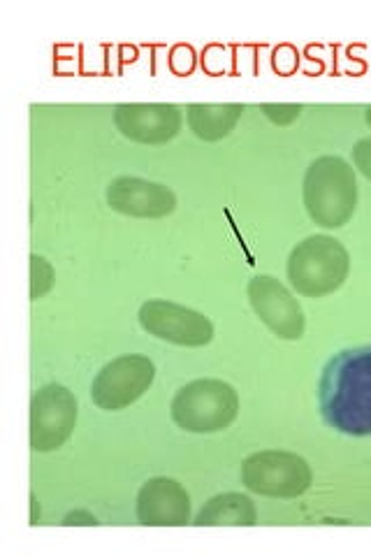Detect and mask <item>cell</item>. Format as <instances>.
I'll return each mask as SVG.
<instances>
[{
  "instance_id": "obj_14",
  "label": "cell",
  "mask_w": 371,
  "mask_h": 557,
  "mask_svg": "<svg viewBox=\"0 0 371 557\" xmlns=\"http://www.w3.org/2000/svg\"><path fill=\"white\" fill-rule=\"evenodd\" d=\"M258 522V511L251 497L239 493H225L205 504V509L193 520L198 528H251Z\"/></svg>"
},
{
  "instance_id": "obj_11",
  "label": "cell",
  "mask_w": 371,
  "mask_h": 557,
  "mask_svg": "<svg viewBox=\"0 0 371 557\" xmlns=\"http://www.w3.org/2000/svg\"><path fill=\"white\" fill-rule=\"evenodd\" d=\"M137 520L147 528H182L190 522V497L182 483L151 479L137 493Z\"/></svg>"
},
{
  "instance_id": "obj_18",
  "label": "cell",
  "mask_w": 371,
  "mask_h": 557,
  "mask_svg": "<svg viewBox=\"0 0 371 557\" xmlns=\"http://www.w3.org/2000/svg\"><path fill=\"white\" fill-rule=\"evenodd\" d=\"M63 525H98V520L86 511H73V513L65 516Z\"/></svg>"
},
{
  "instance_id": "obj_7",
  "label": "cell",
  "mask_w": 371,
  "mask_h": 557,
  "mask_svg": "<svg viewBox=\"0 0 371 557\" xmlns=\"http://www.w3.org/2000/svg\"><path fill=\"white\" fill-rule=\"evenodd\" d=\"M77 425V397L63 386L40 388L30 397V448L49 453L61 448Z\"/></svg>"
},
{
  "instance_id": "obj_10",
  "label": "cell",
  "mask_w": 371,
  "mask_h": 557,
  "mask_svg": "<svg viewBox=\"0 0 371 557\" xmlns=\"http://www.w3.org/2000/svg\"><path fill=\"white\" fill-rule=\"evenodd\" d=\"M182 110L168 102H126L114 108V124L123 137L139 145H165L182 131Z\"/></svg>"
},
{
  "instance_id": "obj_5",
  "label": "cell",
  "mask_w": 371,
  "mask_h": 557,
  "mask_svg": "<svg viewBox=\"0 0 371 557\" xmlns=\"http://www.w3.org/2000/svg\"><path fill=\"white\" fill-rule=\"evenodd\" d=\"M311 467L288 450H260L242 465V483L262 497L293 499L311 485Z\"/></svg>"
},
{
  "instance_id": "obj_2",
  "label": "cell",
  "mask_w": 371,
  "mask_h": 557,
  "mask_svg": "<svg viewBox=\"0 0 371 557\" xmlns=\"http://www.w3.org/2000/svg\"><path fill=\"white\" fill-rule=\"evenodd\" d=\"M302 196L316 225L327 231L344 228L358 207L356 170L342 156H321L305 174Z\"/></svg>"
},
{
  "instance_id": "obj_20",
  "label": "cell",
  "mask_w": 371,
  "mask_h": 557,
  "mask_svg": "<svg viewBox=\"0 0 371 557\" xmlns=\"http://www.w3.org/2000/svg\"><path fill=\"white\" fill-rule=\"evenodd\" d=\"M364 119H367V124H369V128H371V104L364 110Z\"/></svg>"
},
{
  "instance_id": "obj_9",
  "label": "cell",
  "mask_w": 371,
  "mask_h": 557,
  "mask_svg": "<svg viewBox=\"0 0 371 557\" xmlns=\"http://www.w3.org/2000/svg\"><path fill=\"white\" fill-rule=\"evenodd\" d=\"M246 295L256 311V317L268 325L279 339L297 342L305 335V311L295 295L270 274L253 276Z\"/></svg>"
},
{
  "instance_id": "obj_15",
  "label": "cell",
  "mask_w": 371,
  "mask_h": 557,
  "mask_svg": "<svg viewBox=\"0 0 371 557\" xmlns=\"http://www.w3.org/2000/svg\"><path fill=\"white\" fill-rule=\"evenodd\" d=\"M54 286V268L42 256H30V300H38Z\"/></svg>"
},
{
  "instance_id": "obj_8",
  "label": "cell",
  "mask_w": 371,
  "mask_h": 557,
  "mask_svg": "<svg viewBox=\"0 0 371 557\" xmlns=\"http://www.w3.org/2000/svg\"><path fill=\"white\" fill-rule=\"evenodd\" d=\"M139 325L156 339L176 346H207L214 339V325L205 313L168 300H149L139 309Z\"/></svg>"
},
{
  "instance_id": "obj_4",
  "label": "cell",
  "mask_w": 371,
  "mask_h": 557,
  "mask_svg": "<svg viewBox=\"0 0 371 557\" xmlns=\"http://www.w3.org/2000/svg\"><path fill=\"white\" fill-rule=\"evenodd\" d=\"M170 413L176 428H182L184 432H221L235 423L239 413V397L225 381L198 379L174 395Z\"/></svg>"
},
{
  "instance_id": "obj_3",
  "label": "cell",
  "mask_w": 371,
  "mask_h": 557,
  "mask_svg": "<svg viewBox=\"0 0 371 557\" xmlns=\"http://www.w3.org/2000/svg\"><path fill=\"white\" fill-rule=\"evenodd\" d=\"M350 272V256L339 239L313 235L288 256V282L305 298H325L339 290Z\"/></svg>"
},
{
  "instance_id": "obj_1",
  "label": "cell",
  "mask_w": 371,
  "mask_h": 557,
  "mask_svg": "<svg viewBox=\"0 0 371 557\" xmlns=\"http://www.w3.org/2000/svg\"><path fill=\"white\" fill-rule=\"evenodd\" d=\"M318 399L332 430L348 437H371V346L334 356L323 370Z\"/></svg>"
},
{
  "instance_id": "obj_13",
  "label": "cell",
  "mask_w": 371,
  "mask_h": 557,
  "mask_svg": "<svg viewBox=\"0 0 371 557\" xmlns=\"http://www.w3.org/2000/svg\"><path fill=\"white\" fill-rule=\"evenodd\" d=\"M244 104L225 102V104H188L186 121L193 135L205 139V143H219L235 131L237 121L242 119Z\"/></svg>"
},
{
  "instance_id": "obj_19",
  "label": "cell",
  "mask_w": 371,
  "mask_h": 557,
  "mask_svg": "<svg viewBox=\"0 0 371 557\" xmlns=\"http://www.w3.org/2000/svg\"><path fill=\"white\" fill-rule=\"evenodd\" d=\"M33 499V509H30V525H35V522H38V502H35V497H30Z\"/></svg>"
},
{
  "instance_id": "obj_17",
  "label": "cell",
  "mask_w": 371,
  "mask_h": 557,
  "mask_svg": "<svg viewBox=\"0 0 371 557\" xmlns=\"http://www.w3.org/2000/svg\"><path fill=\"white\" fill-rule=\"evenodd\" d=\"M353 163L371 182V137L360 139V143L353 147Z\"/></svg>"
},
{
  "instance_id": "obj_16",
  "label": "cell",
  "mask_w": 371,
  "mask_h": 557,
  "mask_svg": "<svg viewBox=\"0 0 371 557\" xmlns=\"http://www.w3.org/2000/svg\"><path fill=\"white\" fill-rule=\"evenodd\" d=\"M262 112L276 126H290L302 114V104H262Z\"/></svg>"
},
{
  "instance_id": "obj_12",
  "label": "cell",
  "mask_w": 371,
  "mask_h": 557,
  "mask_svg": "<svg viewBox=\"0 0 371 557\" xmlns=\"http://www.w3.org/2000/svg\"><path fill=\"white\" fill-rule=\"evenodd\" d=\"M108 205L135 219H163L176 209V198L165 184L139 177H119L108 186Z\"/></svg>"
},
{
  "instance_id": "obj_6",
  "label": "cell",
  "mask_w": 371,
  "mask_h": 557,
  "mask_svg": "<svg viewBox=\"0 0 371 557\" xmlns=\"http://www.w3.org/2000/svg\"><path fill=\"white\" fill-rule=\"evenodd\" d=\"M156 379L147 356H121L104 364L91 383L94 405L104 411H121L143 397Z\"/></svg>"
}]
</instances>
